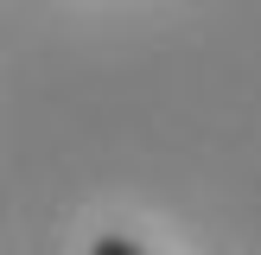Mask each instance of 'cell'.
Listing matches in <instances>:
<instances>
[{
  "label": "cell",
  "instance_id": "6da1fadb",
  "mask_svg": "<svg viewBox=\"0 0 261 255\" xmlns=\"http://www.w3.org/2000/svg\"><path fill=\"white\" fill-rule=\"evenodd\" d=\"M89 255H147V249L127 242V236H96V242H89Z\"/></svg>",
  "mask_w": 261,
  "mask_h": 255
}]
</instances>
